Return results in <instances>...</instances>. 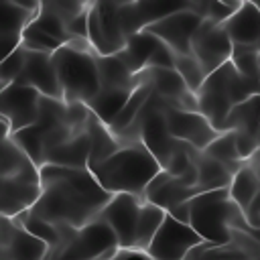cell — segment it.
<instances>
[{"instance_id": "obj_27", "label": "cell", "mask_w": 260, "mask_h": 260, "mask_svg": "<svg viewBox=\"0 0 260 260\" xmlns=\"http://www.w3.org/2000/svg\"><path fill=\"white\" fill-rule=\"evenodd\" d=\"M258 189H260V177L258 173L252 169L250 162H246L232 179V185H230V197L232 201L244 211L248 213V209L252 207L256 195H258Z\"/></svg>"}, {"instance_id": "obj_23", "label": "cell", "mask_w": 260, "mask_h": 260, "mask_svg": "<svg viewBox=\"0 0 260 260\" xmlns=\"http://www.w3.org/2000/svg\"><path fill=\"white\" fill-rule=\"evenodd\" d=\"M87 134H89V169L108 160L112 154H116L122 144L120 140L114 136V132L110 130L108 124H104L93 112L89 114V120H87Z\"/></svg>"}, {"instance_id": "obj_40", "label": "cell", "mask_w": 260, "mask_h": 260, "mask_svg": "<svg viewBox=\"0 0 260 260\" xmlns=\"http://www.w3.org/2000/svg\"><path fill=\"white\" fill-rule=\"evenodd\" d=\"M106 258H108V256H106ZM102 260H104V258H102Z\"/></svg>"}, {"instance_id": "obj_19", "label": "cell", "mask_w": 260, "mask_h": 260, "mask_svg": "<svg viewBox=\"0 0 260 260\" xmlns=\"http://www.w3.org/2000/svg\"><path fill=\"white\" fill-rule=\"evenodd\" d=\"M234 45H258L260 41V8L256 2H242L240 10L223 24Z\"/></svg>"}, {"instance_id": "obj_35", "label": "cell", "mask_w": 260, "mask_h": 260, "mask_svg": "<svg viewBox=\"0 0 260 260\" xmlns=\"http://www.w3.org/2000/svg\"><path fill=\"white\" fill-rule=\"evenodd\" d=\"M104 260H152L146 252L142 250H132V248H118Z\"/></svg>"}, {"instance_id": "obj_10", "label": "cell", "mask_w": 260, "mask_h": 260, "mask_svg": "<svg viewBox=\"0 0 260 260\" xmlns=\"http://www.w3.org/2000/svg\"><path fill=\"white\" fill-rule=\"evenodd\" d=\"M203 244V238L189 225L167 213L146 254L152 260H187L189 252Z\"/></svg>"}, {"instance_id": "obj_32", "label": "cell", "mask_w": 260, "mask_h": 260, "mask_svg": "<svg viewBox=\"0 0 260 260\" xmlns=\"http://www.w3.org/2000/svg\"><path fill=\"white\" fill-rule=\"evenodd\" d=\"M242 2H219V0H205V2H191V8L203 18L215 24H225L238 10Z\"/></svg>"}, {"instance_id": "obj_17", "label": "cell", "mask_w": 260, "mask_h": 260, "mask_svg": "<svg viewBox=\"0 0 260 260\" xmlns=\"http://www.w3.org/2000/svg\"><path fill=\"white\" fill-rule=\"evenodd\" d=\"M37 16L35 10L24 8L16 0H0V55L6 59L22 45L24 30Z\"/></svg>"}, {"instance_id": "obj_34", "label": "cell", "mask_w": 260, "mask_h": 260, "mask_svg": "<svg viewBox=\"0 0 260 260\" xmlns=\"http://www.w3.org/2000/svg\"><path fill=\"white\" fill-rule=\"evenodd\" d=\"M26 63V49L18 47L14 53H10L6 59H2L0 63V89L16 83V79L20 77L22 69Z\"/></svg>"}, {"instance_id": "obj_28", "label": "cell", "mask_w": 260, "mask_h": 260, "mask_svg": "<svg viewBox=\"0 0 260 260\" xmlns=\"http://www.w3.org/2000/svg\"><path fill=\"white\" fill-rule=\"evenodd\" d=\"M134 89H100V93L87 104V108L104 122V124H112L116 120V116L122 112V108L126 106V102L130 100Z\"/></svg>"}, {"instance_id": "obj_29", "label": "cell", "mask_w": 260, "mask_h": 260, "mask_svg": "<svg viewBox=\"0 0 260 260\" xmlns=\"http://www.w3.org/2000/svg\"><path fill=\"white\" fill-rule=\"evenodd\" d=\"M167 217V211L154 203L144 201L142 211H140V219H138V230H136V246L134 250H142L146 252L148 246L152 244L156 232L160 230L162 221Z\"/></svg>"}, {"instance_id": "obj_20", "label": "cell", "mask_w": 260, "mask_h": 260, "mask_svg": "<svg viewBox=\"0 0 260 260\" xmlns=\"http://www.w3.org/2000/svg\"><path fill=\"white\" fill-rule=\"evenodd\" d=\"M89 134L87 126L85 130L73 134L69 140L59 144L47 154L45 165H57V167H67V169H89Z\"/></svg>"}, {"instance_id": "obj_25", "label": "cell", "mask_w": 260, "mask_h": 260, "mask_svg": "<svg viewBox=\"0 0 260 260\" xmlns=\"http://www.w3.org/2000/svg\"><path fill=\"white\" fill-rule=\"evenodd\" d=\"M152 93H154V87H152V81H150V77H148V73L144 71V79L140 81V85L132 91V95H130V100L126 102V106L122 108V112L116 116V120L110 124V130L114 132V136L118 138V136H122L134 122H136V118L140 116V112H142V108L148 104V100L152 98Z\"/></svg>"}, {"instance_id": "obj_31", "label": "cell", "mask_w": 260, "mask_h": 260, "mask_svg": "<svg viewBox=\"0 0 260 260\" xmlns=\"http://www.w3.org/2000/svg\"><path fill=\"white\" fill-rule=\"evenodd\" d=\"M232 65L236 71L248 79L260 81V53L258 45H234Z\"/></svg>"}, {"instance_id": "obj_39", "label": "cell", "mask_w": 260, "mask_h": 260, "mask_svg": "<svg viewBox=\"0 0 260 260\" xmlns=\"http://www.w3.org/2000/svg\"><path fill=\"white\" fill-rule=\"evenodd\" d=\"M256 236H258V240H260V228H258V230H256Z\"/></svg>"}, {"instance_id": "obj_26", "label": "cell", "mask_w": 260, "mask_h": 260, "mask_svg": "<svg viewBox=\"0 0 260 260\" xmlns=\"http://www.w3.org/2000/svg\"><path fill=\"white\" fill-rule=\"evenodd\" d=\"M223 132H246L260 140V95L238 104L228 116Z\"/></svg>"}, {"instance_id": "obj_38", "label": "cell", "mask_w": 260, "mask_h": 260, "mask_svg": "<svg viewBox=\"0 0 260 260\" xmlns=\"http://www.w3.org/2000/svg\"><path fill=\"white\" fill-rule=\"evenodd\" d=\"M248 162L252 165V169H254V171L258 173V177H260V148L256 150V154H254V156H252V158H250Z\"/></svg>"}, {"instance_id": "obj_3", "label": "cell", "mask_w": 260, "mask_h": 260, "mask_svg": "<svg viewBox=\"0 0 260 260\" xmlns=\"http://www.w3.org/2000/svg\"><path fill=\"white\" fill-rule=\"evenodd\" d=\"M189 225L213 246L232 244V230L256 232L246 213L232 201L230 189L205 191L189 201Z\"/></svg>"}, {"instance_id": "obj_8", "label": "cell", "mask_w": 260, "mask_h": 260, "mask_svg": "<svg viewBox=\"0 0 260 260\" xmlns=\"http://www.w3.org/2000/svg\"><path fill=\"white\" fill-rule=\"evenodd\" d=\"M120 248L114 230L102 219L83 225L73 240L51 260H102Z\"/></svg>"}, {"instance_id": "obj_22", "label": "cell", "mask_w": 260, "mask_h": 260, "mask_svg": "<svg viewBox=\"0 0 260 260\" xmlns=\"http://www.w3.org/2000/svg\"><path fill=\"white\" fill-rule=\"evenodd\" d=\"M98 71L102 89H136L144 79V73L134 75L118 55H98Z\"/></svg>"}, {"instance_id": "obj_2", "label": "cell", "mask_w": 260, "mask_h": 260, "mask_svg": "<svg viewBox=\"0 0 260 260\" xmlns=\"http://www.w3.org/2000/svg\"><path fill=\"white\" fill-rule=\"evenodd\" d=\"M98 183L112 195L130 193L144 197L146 187L162 171L160 162L150 154V150L138 140L124 144L108 160L89 169Z\"/></svg>"}, {"instance_id": "obj_30", "label": "cell", "mask_w": 260, "mask_h": 260, "mask_svg": "<svg viewBox=\"0 0 260 260\" xmlns=\"http://www.w3.org/2000/svg\"><path fill=\"white\" fill-rule=\"evenodd\" d=\"M207 156L223 162L234 175L246 165L240 154H238V146H236V132H221L205 150H203Z\"/></svg>"}, {"instance_id": "obj_9", "label": "cell", "mask_w": 260, "mask_h": 260, "mask_svg": "<svg viewBox=\"0 0 260 260\" xmlns=\"http://www.w3.org/2000/svg\"><path fill=\"white\" fill-rule=\"evenodd\" d=\"M234 43L225 32L223 24L203 20L191 41V55L199 61L207 77L232 61Z\"/></svg>"}, {"instance_id": "obj_15", "label": "cell", "mask_w": 260, "mask_h": 260, "mask_svg": "<svg viewBox=\"0 0 260 260\" xmlns=\"http://www.w3.org/2000/svg\"><path fill=\"white\" fill-rule=\"evenodd\" d=\"M0 250L2 260H51V246L28 234L10 217H2Z\"/></svg>"}, {"instance_id": "obj_12", "label": "cell", "mask_w": 260, "mask_h": 260, "mask_svg": "<svg viewBox=\"0 0 260 260\" xmlns=\"http://www.w3.org/2000/svg\"><path fill=\"white\" fill-rule=\"evenodd\" d=\"M144 197L130 195V193H118L110 199L106 209L102 211V219L114 230L120 248H132L136 246V230L140 211L144 205Z\"/></svg>"}, {"instance_id": "obj_4", "label": "cell", "mask_w": 260, "mask_h": 260, "mask_svg": "<svg viewBox=\"0 0 260 260\" xmlns=\"http://www.w3.org/2000/svg\"><path fill=\"white\" fill-rule=\"evenodd\" d=\"M63 100L67 104H89L102 89L98 53L87 41H73L53 53Z\"/></svg>"}, {"instance_id": "obj_13", "label": "cell", "mask_w": 260, "mask_h": 260, "mask_svg": "<svg viewBox=\"0 0 260 260\" xmlns=\"http://www.w3.org/2000/svg\"><path fill=\"white\" fill-rule=\"evenodd\" d=\"M201 22H203V18L189 6L185 10L169 14L167 18L146 26L144 30L152 32L175 53L191 55V41H193V35L197 32V28L201 26Z\"/></svg>"}, {"instance_id": "obj_36", "label": "cell", "mask_w": 260, "mask_h": 260, "mask_svg": "<svg viewBox=\"0 0 260 260\" xmlns=\"http://www.w3.org/2000/svg\"><path fill=\"white\" fill-rule=\"evenodd\" d=\"M246 217H248V221H250V225H252L254 230H258V228H260V189H258V195H256V199H254L252 207L248 209Z\"/></svg>"}, {"instance_id": "obj_5", "label": "cell", "mask_w": 260, "mask_h": 260, "mask_svg": "<svg viewBox=\"0 0 260 260\" xmlns=\"http://www.w3.org/2000/svg\"><path fill=\"white\" fill-rule=\"evenodd\" d=\"M43 195L41 167L32 160L12 173L0 175V211L2 217H18L30 211Z\"/></svg>"}, {"instance_id": "obj_37", "label": "cell", "mask_w": 260, "mask_h": 260, "mask_svg": "<svg viewBox=\"0 0 260 260\" xmlns=\"http://www.w3.org/2000/svg\"><path fill=\"white\" fill-rule=\"evenodd\" d=\"M175 219H179V221H183V223H189V201L187 203H181V205H177L175 209H171L169 211Z\"/></svg>"}, {"instance_id": "obj_11", "label": "cell", "mask_w": 260, "mask_h": 260, "mask_svg": "<svg viewBox=\"0 0 260 260\" xmlns=\"http://www.w3.org/2000/svg\"><path fill=\"white\" fill-rule=\"evenodd\" d=\"M41 100L43 95L37 89L22 83H12L0 89V118L10 124L12 134L37 124L41 114Z\"/></svg>"}, {"instance_id": "obj_24", "label": "cell", "mask_w": 260, "mask_h": 260, "mask_svg": "<svg viewBox=\"0 0 260 260\" xmlns=\"http://www.w3.org/2000/svg\"><path fill=\"white\" fill-rule=\"evenodd\" d=\"M193 158H195L197 173H199V181H197V191L199 193L217 191V189H230L234 173L223 162L207 156L203 150H195Z\"/></svg>"}, {"instance_id": "obj_6", "label": "cell", "mask_w": 260, "mask_h": 260, "mask_svg": "<svg viewBox=\"0 0 260 260\" xmlns=\"http://www.w3.org/2000/svg\"><path fill=\"white\" fill-rule=\"evenodd\" d=\"M87 41L91 49L102 55H118L124 51L128 37L124 32L120 2L98 0L91 2L87 14Z\"/></svg>"}, {"instance_id": "obj_14", "label": "cell", "mask_w": 260, "mask_h": 260, "mask_svg": "<svg viewBox=\"0 0 260 260\" xmlns=\"http://www.w3.org/2000/svg\"><path fill=\"white\" fill-rule=\"evenodd\" d=\"M165 116L169 122L171 134L183 142L189 144L195 150H205L221 132H217L209 120L199 114V112H187V110H177L171 108L169 104L165 106Z\"/></svg>"}, {"instance_id": "obj_18", "label": "cell", "mask_w": 260, "mask_h": 260, "mask_svg": "<svg viewBox=\"0 0 260 260\" xmlns=\"http://www.w3.org/2000/svg\"><path fill=\"white\" fill-rule=\"evenodd\" d=\"M195 195H199V191L195 187H189L187 183H183L179 177H173L167 171H160L152 183L146 187L144 199L148 203H154L158 207H162L167 213L171 209H175L181 203L191 201Z\"/></svg>"}, {"instance_id": "obj_33", "label": "cell", "mask_w": 260, "mask_h": 260, "mask_svg": "<svg viewBox=\"0 0 260 260\" xmlns=\"http://www.w3.org/2000/svg\"><path fill=\"white\" fill-rule=\"evenodd\" d=\"M175 69L183 77V81L187 83V87L197 95L199 89L203 87L205 79H207V73L199 65V61L193 55H179V53H175Z\"/></svg>"}, {"instance_id": "obj_16", "label": "cell", "mask_w": 260, "mask_h": 260, "mask_svg": "<svg viewBox=\"0 0 260 260\" xmlns=\"http://www.w3.org/2000/svg\"><path fill=\"white\" fill-rule=\"evenodd\" d=\"M16 83H22V85L37 89L43 98L63 100V89L59 83L53 55L26 51V63H24V69H22L20 77L16 79Z\"/></svg>"}, {"instance_id": "obj_21", "label": "cell", "mask_w": 260, "mask_h": 260, "mask_svg": "<svg viewBox=\"0 0 260 260\" xmlns=\"http://www.w3.org/2000/svg\"><path fill=\"white\" fill-rule=\"evenodd\" d=\"M160 43L162 41L156 39L152 32L142 30V32H138V35L128 39L124 51L118 53V57L124 61V65L134 75H140V73H144L148 69V63H150V59H152V55H154V51L158 49Z\"/></svg>"}, {"instance_id": "obj_7", "label": "cell", "mask_w": 260, "mask_h": 260, "mask_svg": "<svg viewBox=\"0 0 260 260\" xmlns=\"http://www.w3.org/2000/svg\"><path fill=\"white\" fill-rule=\"evenodd\" d=\"M232 61L225 63L221 69H217L215 73H211L203 87L197 93V106H199V114H203L209 124L217 130L223 132L225 130V122L228 116L232 114V110L236 108L234 104V93H232V85H230V77H232Z\"/></svg>"}, {"instance_id": "obj_1", "label": "cell", "mask_w": 260, "mask_h": 260, "mask_svg": "<svg viewBox=\"0 0 260 260\" xmlns=\"http://www.w3.org/2000/svg\"><path fill=\"white\" fill-rule=\"evenodd\" d=\"M41 181L43 195L30 211L63 228L81 230L98 219L114 197L98 183L89 169L43 165Z\"/></svg>"}]
</instances>
